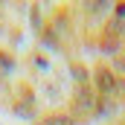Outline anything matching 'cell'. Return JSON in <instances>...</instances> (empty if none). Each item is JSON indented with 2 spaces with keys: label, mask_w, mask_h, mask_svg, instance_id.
I'll list each match as a JSON object with an SVG mask.
<instances>
[{
  "label": "cell",
  "mask_w": 125,
  "mask_h": 125,
  "mask_svg": "<svg viewBox=\"0 0 125 125\" xmlns=\"http://www.w3.org/2000/svg\"><path fill=\"white\" fill-rule=\"evenodd\" d=\"M116 18H119V21H125V6H116Z\"/></svg>",
  "instance_id": "obj_7"
},
{
  "label": "cell",
  "mask_w": 125,
  "mask_h": 125,
  "mask_svg": "<svg viewBox=\"0 0 125 125\" xmlns=\"http://www.w3.org/2000/svg\"><path fill=\"white\" fill-rule=\"evenodd\" d=\"M41 125H73V116L70 114H52L50 119H44Z\"/></svg>",
  "instance_id": "obj_3"
},
{
  "label": "cell",
  "mask_w": 125,
  "mask_h": 125,
  "mask_svg": "<svg viewBox=\"0 0 125 125\" xmlns=\"http://www.w3.org/2000/svg\"><path fill=\"white\" fill-rule=\"evenodd\" d=\"M116 47H119V41H116V38H114V35H111V38H108V41H105V44H102V52H114V50H116Z\"/></svg>",
  "instance_id": "obj_6"
},
{
  "label": "cell",
  "mask_w": 125,
  "mask_h": 125,
  "mask_svg": "<svg viewBox=\"0 0 125 125\" xmlns=\"http://www.w3.org/2000/svg\"><path fill=\"white\" fill-rule=\"evenodd\" d=\"M93 82H96V90L102 96H114L116 93V79H114V73H111L108 67H99V70H96Z\"/></svg>",
  "instance_id": "obj_1"
},
{
  "label": "cell",
  "mask_w": 125,
  "mask_h": 125,
  "mask_svg": "<svg viewBox=\"0 0 125 125\" xmlns=\"http://www.w3.org/2000/svg\"><path fill=\"white\" fill-rule=\"evenodd\" d=\"M18 114H21V116H35V105H29V102H21V105H18Z\"/></svg>",
  "instance_id": "obj_4"
},
{
  "label": "cell",
  "mask_w": 125,
  "mask_h": 125,
  "mask_svg": "<svg viewBox=\"0 0 125 125\" xmlns=\"http://www.w3.org/2000/svg\"><path fill=\"white\" fill-rule=\"evenodd\" d=\"M96 114H99V116H102V119H108V116H111V114H114V102H102V108H99V111H96Z\"/></svg>",
  "instance_id": "obj_5"
},
{
  "label": "cell",
  "mask_w": 125,
  "mask_h": 125,
  "mask_svg": "<svg viewBox=\"0 0 125 125\" xmlns=\"http://www.w3.org/2000/svg\"><path fill=\"white\" fill-rule=\"evenodd\" d=\"M73 105H76L79 111H90L96 105L93 87H90V84H79V87H76V96H73Z\"/></svg>",
  "instance_id": "obj_2"
}]
</instances>
